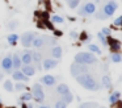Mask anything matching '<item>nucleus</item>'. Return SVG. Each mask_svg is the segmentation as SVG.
<instances>
[{
    "label": "nucleus",
    "mask_w": 122,
    "mask_h": 108,
    "mask_svg": "<svg viewBox=\"0 0 122 108\" xmlns=\"http://www.w3.org/2000/svg\"><path fill=\"white\" fill-rule=\"evenodd\" d=\"M76 82L81 87H84L85 90H88V91H98V90L101 88V86L95 80V78H93L91 74H88V73H84V74L77 75L76 76Z\"/></svg>",
    "instance_id": "obj_1"
},
{
    "label": "nucleus",
    "mask_w": 122,
    "mask_h": 108,
    "mask_svg": "<svg viewBox=\"0 0 122 108\" xmlns=\"http://www.w3.org/2000/svg\"><path fill=\"white\" fill-rule=\"evenodd\" d=\"M75 62L83 65H93L97 62V58L92 51H80L75 55Z\"/></svg>",
    "instance_id": "obj_2"
},
{
    "label": "nucleus",
    "mask_w": 122,
    "mask_h": 108,
    "mask_svg": "<svg viewBox=\"0 0 122 108\" xmlns=\"http://www.w3.org/2000/svg\"><path fill=\"white\" fill-rule=\"evenodd\" d=\"M32 95H33V99H34L37 103H43V100H45V92H43L42 84L41 83H34L33 84Z\"/></svg>",
    "instance_id": "obj_3"
},
{
    "label": "nucleus",
    "mask_w": 122,
    "mask_h": 108,
    "mask_svg": "<svg viewBox=\"0 0 122 108\" xmlns=\"http://www.w3.org/2000/svg\"><path fill=\"white\" fill-rule=\"evenodd\" d=\"M70 73H71L72 76H75V78H76L77 75H80V74L88 73V67H87V65L74 62V63L71 65V67H70Z\"/></svg>",
    "instance_id": "obj_4"
},
{
    "label": "nucleus",
    "mask_w": 122,
    "mask_h": 108,
    "mask_svg": "<svg viewBox=\"0 0 122 108\" xmlns=\"http://www.w3.org/2000/svg\"><path fill=\"white\" fill-rule=\"evenodd\" d=\"M37 36V33H34V32L29 30V32H25L24 34H22L21 37H20V41H21V45L24 47H30L32 46V42L33 40H34V37Z\"/></svg>",
    "instance_id": "obj_5"
},
{
    "label": "nucleus",
    "mask_w": 122,
    "mask_h": 108,
    "mask_svg": "<svg viewBox=\"0 0 122 108\" xmlns=\"http://www.w3.org/2000/svg\"><path fill=\"white\" fill-rule=\"evenodd\" d=\"M117 7H118V4H117V3L114 1V0H110V1L108 3V4L104 5V8H102L104 15H105L106 17H110V16H113V15H114V12L117 11Z\"/></svg>",
    "instance_id": "obj_6"
},
{
    "label": "nucleus",
    "mask_w": 122,
    "mask_h": 108,
    "mask_svg": "<svg viewBox=\"0 0 122 108\" xmlns=\"http://www.w3.org/2000/svg\"><path fill=\"white\" fill-rule=\"evenodd\" d=\"M1 67H3V71L5 74H12L13 66H12V55L11 54H8L7 57L3 58V61H1Z\"/></svg>",
    "instance_id": "obj_7"
},
{
    "label": "nucleus",
    "mask_w": 122,
    "mask_h": 108,
    "mask_svg": "<svg viewBox=\"0 0 122 108\" xmlns=\"http://www.w3.org/2000/svg\"><path fill=\"white\" fill-rule=\"evenodd\" d=\"M58 63H59V61L55 59V58H54V59L46 58V59L42 61V68H43V70H51V68L56 67V66H58Z\"/></svg>",
    "instance_id": "obj_8"
},
{
    "label": "nucleus",
    "mask_w": 122,
    "mask_h": 108,
    "mask_svg": "<svg viewBox=\"0 0 122 108\" xmlns=\"http://www.w3.org/2000/svg\"><path fill=\"white\" fill-rule=\"evenodd\" d=\"M46 42H47V36H38L37 34V36L34 37V40H33V42H32V46L40 49V47H42Z\"/></svg>",
    "instance_id": "obj_9"
},
{
    "label": "nucleus",
    "mask_w": 122,
    "mask_h": 108,
    "mask_svg": "<svg viewBox=\"0 0 122 108\" xmlns=\"http://www.w3.org/2000/svg\"><path fill=\"white\" fill-rule=\"evenodd\" d=\"M20 58H21L22 65H32V62H33L32 51H29V50H24L21 53V55H20Z\"/></svg>",
    "instance_id": "obj_10"
},
{
    "label": "nucleus",
    "mask_w": 122,
    "mask_h": 108,
    "mask_svg": "<svg viewBox=\"0 0 122 108\" xmlns=\"http://www.w3.org/2000/svg\"><path fill=\"white\" fill-rule=\"evenodd\" d=\"M12 78L17 82H25V83L29 80V76H26L21 70H15V73H12Z\"/></svg>",
    "instance_id": "obj_11"
},
{
    "label": "nucleus",
    "mask_w": 122,
    "mask_h": 108,
    "mask_svg": "<svg viewBox=\"0 0 122 108\" xmlns=\"http://www.w3.org/2000/svg\"><path fill=\"white\" fill-rule=\"evenodd\" d=\"M41 84H45V86H54L56 83V78L53 75H43L42 78L40 79Z\"/></svg>",
    "instance_id": "obj_12"
},
{
    "label": "nucleus",
    "mask_w": 122,
    "mask_h": 108,
    "mask_svg": "<svg viewBox=\"0 0 122 108\" xmlns=\"http://www.w3.org/2000/svg\"><path fill=\"white\" fill-rule=\"evenodd\" d=\"M32 58H33V62H36V65H37L38 71H41V68H42V55H41V53L40 51H33Z\"/></svg>",
    "instance_id": "obj_13"
},
{
    "label": "nucleus",
    "mask_w": 122,
    "mask_h": 108,
    "mask_svg": "<svg viewBox=\"0 0 122 108\" xmlns=\"http://www.w3.org/2000/svg\"><path fill=\"white\" fill-rule=\"evenodd\" d=\"M20 68H21L22 73H24L26 76H29V78H30V76H33V75L36 74V67H33L32 65H22Z\"/></svg>",
    "instance_id": "obj_14"
},
{
    "label": "nucleus",
    "mask_w": 122,
    "mask_h": 108,
    "mask_svg": "<svg viewBox=\"0 0 122 108\" xmlns=\"http://www.w3.org/2000/svg\"><path fill=\"white\" fill-rule=\"evenodd\" d=\"M83 11H84L85 16L93 15V13L96 12V4L95 3H87V4L83 5Z\"/></svg>",
    "instance_id": "obj_15"
},
{
    "label": "nucleus",
    "mask_w": 122,
    "mask_h": 108,
    "mask_svg": "<svg viewBox=\"0 0 122 108\" xmlns=\"http://www.w3.org/2000/svg\"><path fill=\"white\" fill-rule=\"evenodd\" d=\"M12 66H13L15 70H20V67L22 66L21 58H20V55L17 54V53H15V54L12 55Z\"/></svg>",
    "instance_id": "obj_16"
},
{
    "label": "nucleus",
    "mask_w": 122,
    "mask_h": 108,
    "mask_svg": "<svg viewBox=\"0 0 122 108\" xmlns=\"http://www.w3.org/2000/svg\"><path fill=\"white\" fill-rule=\"evenodd\" d=\"M51 55H53V58H55V59H61L62 55H63V50H62V47L58 46V45L53 46L51 47Z\"/></svg>",
    "instance_id": "obj_17"
},
{
    "label": "nucleus",
    "mask_w": 122,
    "mask_h": 108,
    "mask_svg": "<svg viewBox=\"0 0 122 108\" xmlns=\"http://www.w3.org/2000/svg\"><path fill=\"white\" fill-rule=\"evenodd\" d=\"M101 86L104 87V88H110L112 87V79L109 75H104L102 79H101Z\"/></svg>",
    "instance_id": "obj_18"
},
{
    "label": "nucleus",
    "mask_w": 122,
    "mask_h": 108,
    "mask_svg": "<svg viewBox=\"0 0 122 108\" xmlns=\"http://www.w3.org/2000/svg\"><path fill=\"white\" fill-rule=\"evenodd\" d=\"M68 91H70L68 86L64 84V83L58 84V87H56V94H59V95H64V94H67Z\"/></svg>",
    "instance_id": "obj_19"
},
{
    "label": "nucleus",
    "mask_w": 122,
    "mask_h": 108,
    "mask_svg": "<svg viewBox=\"0 0 122 108\" xmlns=\"http://www.w3.org/2000/svg\"><path fill=\"white\" fill-rule=\"evenodd\" d=\"M19 38L20 37L17 36L16 33H12V34H9V36L7 37V41H8V44L11 45V46H15V45L17 44V41H19Z\"/></svg>",
    "instance_id": "obj_20"
},
{
    "label": "nucleus",
    "mask_w": 122,
    "mask_h": 108,
    "mask_svg": "<svg viewBox=\"0 0 122 108\" xmlns=\"http://www.w3.org/2000/svg\"><path fill=\"white\" fill-rule=\"evenodd\" d=\"M3 88L5 90V91H8V92H13L15 91V86H13V83H12V80H9V79L4 80Z\"/></svg>",
    "instance_id": "obj_21"
},
{
    "label": "nucleus",
    "mask_w": 122,
    "mask_h": 108,
    "mask_svg": "<svg viewBox=\"0 0 122 108\" xmlns=\"http://www.w3.org/2000/svg\"><path fill=\"white\" fill-rule=\"evenodd\" d=\"M119 96H121V92H119V91L113 92V94L109 96V102H110V104H116V103L119 100Z\"/></svg>",
    "instance_id": "obj_22"
},
{
    "label": "nucleus",
    "mask_w": 122,
    "mask_h": 108,
    "mask_svg": "<svg viewBox=\"0 0 122 108\" xmlns=\"http://www.w3.org/2000/svg\"><path fill=\"white\" fill-rule=\"evenodd\" d=\"M32 99H33L32 92H24V94H21V96H20V102H30Z\"/></svg>",
    "instance_id": "obj_23"
},
{
    "label": "nucleus",
    "mask_w": 122,
    "mask_h": 108,
    "mask_svg": "<svg viewBox=\"0 0 122 108\" xmlns=\"http://www.w3.org/2000/svg\"><path fill=\"white\" fill-rule=\"evenodd\" d=\"M62 100H63V102H66L67 104H70V103L72 102V100H74V95L71 94V92H67V94H64V95H62Z\"/></svg>",
    "instance_id": "obj_24"
},
{
    "label": "nucleus",
    "mask_w": 122,
    "mask_h": 108,
    "mask_svg": "<svg viewBox=\"0 0 122 108\" xmlns=\"http://www.w3.org/2000/svg\"><path fill=\"white\" fill-rule=\"evenodd\" d=\"M50 21L53 24H62L63 23V17H61L59 15H53V16H50Z\"/></svg>",
    "instance_id": "obj_25"
},
{
    "label": "nucleus",
    "mask_w": 122,
    "mask_h": 108,
    "mask_svg": "<svg viewBox=\"0 0 122 108\" xmlns=\"http://www.w3.org/2000/svg\"><path fill=\"white\" fill-rule=\"evenodd\" d=\"M79 108H98L97 103H93V102H88V103H83L80 104Z\"/></svg>",
    "instance_id": "obj_26"
},
{
    "label": "nucleus",
    "mask_w": 122,
    "mask_h": 108,
    "mask_svg": "<svg viewBox=\"0 0 122 108\" xmlns=\"http://www.w3.org/2000/svg\"><path fill=\"white\" fill-rule=\"evenodd\" d=\"M110 59H112V62L118 63V62H121V61H122V57H121L119 53H112V54H110Z\"/></svg>",
    "instance_id": "obj_27"
},
{
    "label": "nucleus",
    "mask_w": 122,
    "mask_h": 108,
    "mask_svg": "<svg viewBox=\"0 0 122 108\" xmlns=\"http://www.w3.org/2000/svg\"><path fill=\"white\" fill-rule=\"evenodd\" d=\"M77 40H80L81 42H89L91 41V37L87 34V32H81V33L79 34V38Z\"/></svg>",
    "instance_id": "obj_28"
},
{
    "label": "nucleus",
    "mask_w": 122,
    "mask_h": 108,
    "mask_svg": "<svg viewBox=\"0 0 122 108\" xmlns=\"http://www.w3.org/2000/svg\"><path fill=\"white\" fill-rule=\"evenodd\" d=\"M17 26H19V20H11V21L8 23V29H9L11 32H13L15 29L17 28Z\"/></svg>",
    "instance_id": "obj_29"
},
{
    "label": "nucleus",
    "mask_w": 122,
    "mask_h": 108,
    "mask_svg": "<svg viewBox=\"0 0 122 108\" xmlns=\"http://www.w3.org/2000/svg\"><path fill=\"white\" fill-rule=\"evenodd\" d=\"M42 25H43V28H47V29H50V30H54V24L51 23L50 20H42Z\"/></svg>",
    "instance_id": "obj_30"
},
{
    "label": "nucleus",
    "mask_w": 122,
    "mask_h": 108,
    "mask_svg": "<svg viewBox=\"0 0 122 108\" xmlns=\"http://www.w3.org/2000/svg\"><path fill=\"white\" fill-rule=\"evenodd\" d=\"M88 49H89V51H92V53H96V54H101V50L98 49L97 45L89 44V45H88Z\"/></svg>",
    "instance_id": "obj_31"
},
{
    "label": "nucleus",
    "mask_w": 122,
    "mask_h": 108,
    "mask_svg": "<svg viewBox=\"0 0 122 108\" xmlns=\"http://www.w3.org/2000/svg\"><path fill=\"white\" fill-rule=\"evenodd\" d=\"M67 3H68V7L71 8V9H75L76 7H79L80 0H67Z\"/></svg>",
    "instance_id": "obj_32"
},
{
    "label": "nucleus",
    "mask_w": 122,
    "mask_h": 108,
    "mask_svg": "<svg viewBox=\"0 0 122 108\" xmlns=\"http://www.w3.org/2000/svg\"><path fill=\"white\" fill-rule=\"evenodd\" d=\"M97 37H98L100 42L104 45V46H106V45H108V41H106V36H104V34L101 33V32H98V33H97Z\"/></svg>",
    "instance_id": "obj_33"
},
{
    "label": "nucleus",
    "mask_w": 122,
    "mask_h": 108,
    "mask_svg": "<svg viewBox=\"0 0 122 108\" xmlns=\"http://www.w3.org/2000/svg\"><path fill=\"white\" fill-rule=\"evenodd\" d=\"M15 90H16V91H24V90H26V86H25V83H22V82H19V83L15 84Z\"/></svg>",
    "instance_id": "obj_34"
},
{
    "label": "nucleus",
    "mask_w": 122,
    "mask_h": 108,
    "mask_svg": "<svg viewBox=\"0 0 122 108\" xmlns=\"http://www.w3.org/2000/svg\"><path fill=\"white\" fill-rule=\"evenodd\" d=\"M55 108H67V103L61 99V100H58V102L55 103Z\"/></svg>",
    "instance_id": "obj_35"
},
{
    "label": "nucleus",
    "mask_w": 122,
    "mask_h": 108,
    "mask_svg": "<svg viewBox=\"0 0 122 108\" xmlns=\"http://www.w3.org/2000/svg\"><path fill=\"white\" fill-rule=\"evenodd\" d=\"M70 37L74 38V40H77V38H79V33L75 32V30H72V32H70Z\"/></svg>",
    "instance_id": "obj_36"
},
{
    "label": "nucleus",
    "mask_w": 122,
    "mask_h": 108,
    "mask_svg": "<svg viewBox=\"0 0 122 108\" xmlns=\"http://www.w3.org/2000/svg\"><path fill=\"white\" fill-rule=\"evenodd\" d=\"M96 17H97L98 20H104V18H106V16L104 15V12H97L96 13Z\"/></svg>",
    "instance_id": "obj_37"
},
{
    "label": "nucleus",
    "mask_w": 122,
    "mask_h": 108,
    "mask_svg": "<svg viewBox=\"0 0 122 108\" xmlns=\"http://www.w3.org/2000/svg\"><path fill=\"white\" fill-rule=\"evenodd\" d=\"M101 33H102L104 36H110V29H109V28H102Z\"/></svg>",
    "instance_id": "obj_38"
},
{
    "label": "nucleus",
    "mask_w": 122,
    "mask_h": 108,
    "mask_svg": "<svg viewBox=\"0 0 122 108\" xmlns=\"http://www.w3.org/2000/svg\"><path fill=\"white\" fill-rule=\"evenodd\" d=\"M121 23H122V16H119V17H117L114 20V25H117V26H121Z\"/></svg>",
    "instance_id": "obj_39"
},
{
    "label": "nucleus",
    "mask_w": 122,
    "mask_h": 108,
    "mask_svg": "<svg viewBox=\"0 0 122 108\" xmlns=\"http://www.w3.org/2000/svg\"><path fill=\"white\" fill-rule=\"evenodd\" d=\"M62 34H63V33H62L61 30H55V29H54V36H55V37H61Z\"/></svg>",
    "instance_id": "obj_40"
},
{
    "label": "nucleus",
    "mask_w": 122,
    "mask_h": 108,
    "mask_svg": "<svg viewBox=\"0 0 122 108\" xmlns=\"http://www.w3.org/2000/svg\"><path fill=\"white\" fill-rule=\"evenodd\" d=\"M20 103H21V108H28L26 104H25V102H20Z\"/></svg>",
    "instance_id": "obj_41"
},
{
    "label": "nucleus",
    "mask_w": 122,
    "mask_h": 108,
    "mask_svg": "<svg viewBox=\"0 0 122 108\" xmlns=\"http://www.w3.org/2000/svg\"><path fill=\"white\" fill-rule=\"evenodd\" d=\"M26 107L28 108H33V104H32V103H29V104H26Z\"/></svg>",
    "instance_id": "obj_42"
},
{
    "label": "nucleus",
    "mask_w": 122,
    "mask_h": 108,
    "mask_svg": "<svg viewBox=\"0 0 122 108\" xmlns=\"http://www.w3.org/2000/svg\"><path fill=\"white\" fill-rule=\"evenodd\" d=\"M40 108H50L49 105H40Z\"/></svg>",
    "instance_id": "obj_43"
},
{
    "label": "nucleus",
    "mask_w": 122,
    "mask_h": 108,
    "mask_svg": "<svg viewBox=\"0 0 122 108\" xmlns=\"http://www.w3.org/2000/svg\"><path fill=\"white\" fill-rule=\"evenodd\" d=\"M1 71H3V70H0V80L3 79V74H1Z\"/></svg>",
    "instance_id": "obj_44"
},
{
    "label": "nucleus",
    "mask_w": 122,
    "mask_h": 108,
    "mask_svg": "<svg viewBox=\"0 0 122 108\" xmlns=\"http://www.w3.org/2000/svg\"><path fill=\"white\" fill-rule=\"evenodd\" d=\"M0 108H3V104H1V103H0Z\"/></svg>",
    "instance_id": "obj_45"
},
{
    "label": "nucleus",
    "mask_w": 122,
    "mask_h": 108,
    "mask_svg": "<svg viewBox=\"0 0 122 108\" xmlns=\"http://www.w3.org/2000/svg\"><path fill=\"white\" fill-rule=\"evenodd\" d=\"M95 1H96V3H98V1H100V0H95Z\"/></svg>",
    "instance_id": "obj_46"
},
{
    "label": "nucleus",
    "mask_w": 122,
    "mask_h": 108,
    "mask_svg": "<svg viewBox=\"0 0 122 108\" xmlns=\"http://www.w3.org/2000/svg\"><path fill=\"white\" fill-rule=\"evenodd\" d=\"M8 108H16V107H8Z\"/></svg>",
    "instance_id": "obj_47"
},
{
    "label": "nucleus",
    "mask_w": 122,
    "mask_h": 108,
    "mask_svg": "<svg viewBox=\"0 0 122 108\" xmlns=\"http://www.w3.org/2000/svg\"><path fill=\"white\" fill-rule=\"evenodd\" d=\"M0 103H1V99H0Z\"/></svg>",
    "instance_id": "obj_48"
},
{
    "label": "nucleus",
    "mask_w": 122,
    "mask_h": 108,
    "mask_svg": "<svg viewBox=\"0 0 122 108\" xmlns=\"http://www.w3.org/2000/svg\"><path fill=\"white\" fill-rule=\"evenodd\" d=\"M121 26H122V23H121Z\"/></svg>",
    "instance_id": "obj_49"
}]
</instances>
